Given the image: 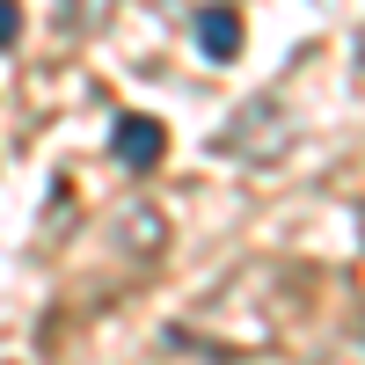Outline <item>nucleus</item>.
Returning <instances> with one entry per match:
<instances>
[{"mask_svg": "<svg viewBox=\"0 0 365 365\" xmlns=\"http://www.w3.org/2000/svg\"><path fill=\"white\" fill-rule=\"evenodd\" d=\"M278 146H285V110H278V96H256L249 110L234 117V132L212 139V154H227V161H270Z\"/></svg>", "mask_w": 365, "mask_h": 365, "instance_id": "1", "label": "nucleus"}, {"mask_svg": "<svg viewBox=\"0 0 365 365\" xmlns=\"http://www.w3.org/2000/svg\"><path fill=\"white\" fill-rule=\"evenodd\" d=\"M161 146H168V132L154 125V117H117V132H110V154L125 168H139V175L161 161Z\"/></svg>", "mask_w": 365, "mask_h": 365, "instance_id": "2", "label": "nucleus"}, {"mask_svg": "<svg viewBox=\"0 0 365 365\" xmlns=\"http://www.w3.org/2000/svg\"><path fill=\"white\" fill-rule=\"evenodd\" d=\"M197 51L227 66V58L241 51V15L234 8H197Z\"/></svg>", "mask_w": 365, "mask_h": 365, "instance_id": "3", "label": "nucleus"}, {"mask_svg": "<svg viewBox=\"0 0 365 365\" xmlns=\"http://www.w3.org/2000/svg\"><path fill=\"white\" fill-rule=\"evenodd\" d=\"M22 37V15H15V0H0V51H8Z\"/></svg>", "mask_w": 365, "mask_h": 365, "instance_id": "4", "label": "nucleus"}]
</instances>
